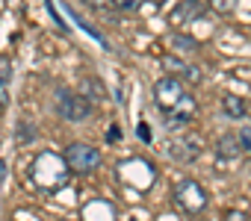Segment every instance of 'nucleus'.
<instances>
[{"instance_id":"5","label":"nucleus","mask_w":251,"mask_h":221,"mask_svg":"<svg viewBox=\"0 0 251 221\" xmlns=\"http://www.w3.org/2000/svg\"><path fill=\"white\" fill-rule=\"evenodd\" d=\"M56 112L68 121H86L92 115V103L86 97H80L77 91L56 88Z\"/></svg>"},{"instance_id":"15","label":"nucleus","mask_w":251,"mask_h":221,"mask_svg":"<svg viewBox=\"0 0 251 221\" xmlns=\"http://www.w3.org/2000/svg\"><path fill=\"white\" fill-rule=\"evenodd\" d=\"M112 3H115L118 9H139L142 0H112Z\"/></svg>"},{"instance_id":"6","label":"nucleus","mask_w":251,"mask_h":221,"mask_svg":"<svg viewBox=\"0 0 251 221\" xmlns=\"http://www.w3.org/2000/svg\"><path fill=\"white\" fill-rule=\"evenodd\" d=\"M204 151V139L195 136V133H177L169 145H166V154L172 159H180V162H195Z\"/></svg>"},{"instance_id":"11","label":"nucleus","mask_w":251,"mask_h":221,"mask_svg":"<svg viewBox=\"0 0 251 221\" xmlns=\"http://www.w3.org/2000/svg\"><path fill=\"white\" fill-rule=\"evenodd\" d=\"M236 3H239V0H210V9L216 15H230L236 9Z\"/></svg>"},{"instance_id":"22","label":"nucleus","mask_w":251,"mask_h":221,"mask_svg":"<svg viewBox=\"0 0 251 221\" xmlns=\"http://www.w3.org/2000/svg\"><path fill=\"white\" fill-rule=\"evenodd\" d=\"M151 3H157V6H163V3H166V0H151Z\"/></svg>"},{"instance_id":"2","label":"nucleus","mask_w":251,"mask_h":221,"mask_svg":"<svg viewBox=\"0 0 251 221\" xmlns=\"http://www.w3.org/2000/svg\"><path fill=\"white\" fill-rule=\"evenodd\" d=\"M30 180H33V186L39 192L53 195V192H59V189L68 186V165H65V159L59 154L45 151V154L33 156V162H30Z\"/></svg>"},{"instance_id":"9","label":"nucleus","mask_w":251,"mask_h":221,"mask_svg":"<svg viewBox=\"0 0 251 221\" xmlns=\"http://www.w3.org/2000/svg\"><path fill=\"white\" fill-rule=\"evenodd\" d=\"M201 12H204V3H201V0H183V3L172 12V21H175V24H189V21H195Z\"/></svg>"},{"instance_id":"10","label":"nucleus","mask_w":251,"mask_h":221,"mask_svg":"<svg viewBox=\"0 0 251 221\" xmlns=\"http://www.w3.org/2000/svg\"><path fill=\"white\" fill-rule=\"evenodd\" d=\"M222 106H225V115H227V118H233V121H242V118L248 115L245 100H242V97H236V94H225V97H222Z\"/></svg>"},{"instance_id":"17","label":"nucleus","mask_w":251,"mask_h":221,"mask_svg":"<svg viewBox=\"0 0 251 221\" xmlns=\"http://www.w3.org/2000/svg\"><path fill=\"white\" fill-rule=\"evenodd\" d=\"M136 133L142 136V142H145V145H151V130H148V124H145V121H142V124L136 127Z\"/></svg>"},{"instance_id":"21","label":"nucleus","mask_w":251,"mask_h":221,"mask_svg":"<svg viewBox=\"0 0 251 221\" xmlns=\"http://www.w3.org/2000/svg\"><path fill=\"white\" fill-rule=\"evenodd\" d=\"M3 177H6V162L0 159V183H3Z\"/></svg>"},{"instance_id":"18","label":"nucleus","mask_w":251,"mask_h":221,"mask_svg":"<svg viewBox=\"0 0 251 221\" xmlns=\"http://www.w3.org/2000/svg\"><path fill=\"white\" fill-rule=\"evenodd\" d=\"M106 139H109V142H118V139H121V127H118V124H112V127H109V133H106Z\"/></svg>"},{"instance_id":"19","label":"nucleus","mask_w":251,"mask_h":221,"mask_svg":"<svg viewBox=\"0 0 251 221\" xmlns=\"http://www.w3.org/2000/svg\"><path fill=\"white\" fill-rule=\"evenodd\" d=\"M227 221H251V218H245L242 212H230V215H227Z\"/></svg>"},{"instance_id":"4","label":"nucleus","mask_w":251,"mask_h":221,"mask_svg":"<svg viewBox=\"0 0 251 221\" xmlns=\"http://www.w3.org/2000/svg\"><path fill=\"white\" fill-rule=\"evenodd\" d=\"M62 159H65V165H68L71 171H77V174H89V171H95V168L100 165V154H98V148L83 145V142L68 145L65 154H62Z\"/></svg>"},{"instance_id":"1","label":"nucleus","mask_w":251,"mask_h":221,"mask_svg":"<svg viewBox=\"0 0 251 221\" xmlns=\"http://www.w3.org/2000/svg\"><path fill=\"white\" fill-rule=\"evenodd\" d=\"M154 103L160 106V115L166 118V124L172 130L183 127L198 109L195 97L186 91V83L177 77H169V74L154 83Z\"/></svg>"},{"instance_id":"3","label":"nucleus","mask_w":251,"mask_h":221,"mask_svg":"<svg viewBox=\"0 0 251 221\" xmlns=\"http://www.w3.org/2000/svg\"><path fill=\"white\" fill-rule=\"evenodd\" d=\"M175 203L186 215H198L207 206V192L201 189L198 180H177V186H175Z\"/></svg>"},{"instance_id":"14","label":"nucleus","mask_w":251,"mask_h":221,"mask_svg":"<svg viewBox=\"0 0 251 221\" xmlns=\"http://www.w3.org/2000/svg\"><path fill=\"white\" fill-rule=\"evenodd\" d=\"M175 47H180V50H198V44H195L189 36H186V39H183V36H177V39H175Z\"/></svg>"},{"instance_id":"23","label":"nucleus","mask_w":251,"mask_h":221,"mask_svg":"<svg viewBox=\"0 0 251 221\" xmlns=\"http://www.w3.org/2000/svg\"><path fill=\"white\" fill-rule=\"evenodd\" d=\"M133 221H136V218H133Z\"/></svg>"},{"instance_id":"20","label":"nucleus","mask_w":251,"mask_h":221,"mask_svg":"<svg viewBox=\"0 0 251 221\" xmlns=\"http://www.w3.org/2000/svg\"><path fill=\"white\" fill-rule=\"evenodd\" d=\"M86 3H89V6H95V9H100V6H106V3H109V0H86Z\"/></svg>"},{"instance_id":"7","label":"nucleus","mask_w":251,"mask_h":221,"mask_svg":"<svg viewBox=\"0 0 251 221\" xmlns=\"http://www.w3.org/2000/svg\"><path fill=\"white\" fill-rule=\"evenodd\" d=\"M163 68H166L169 77H177V80H183V83H198V80H201V71H198L192 62H183V59H177V56H166V59H163Z\"/></svg>"},{"instance_id":"8","label":"nucleus","mask_w":251,"mask_h":221,"mask_svg":"<svg viewBox=\"0 0 251 221\" xmlns=\"http://www.w3.org/2000/svg\"><path fill=\"white\" fill-rule=\"evenodd\" d=\"M216 151H219V156H222V159H239V156L245 154V148H242V142H239V136H236V133H225V136L219 139Z\"/></svg>"},{"instance_id":"13","label":"nucleus","mask_w":251,"mask_h":221,"mask_svg":"<svg viewBox=\"0 0 251 221\" xmlns=\"http://www.w3.org/2000/svg\"><path fill=\"white\" fill-rule=\"evenodd\" d=\"M9 80H12V62L6 56H0V88H3Z\"/></svg>"},{"instance_id":"16","label":"nucleus","mask_w":251,"mask_h":221,"mask_svg":"<svg viewBox=\"0 0 251 221\" xmlns=\"http://www.w3.org/2000/svg\"><path fill=\"white\" fill-rule=\"evenodd\" d=\"M236 136H239V142H242V148H245V151H251V127H245V130H239Z\"/></svg>"},{"instance_id":"12","label":"nucleus","mask_w":251,"mask_h":221,"mask_svg":"<svg viewBox=\"0 0 251 221\" xmlns=\"http://www.w3.org/2000/svg\"><path fill=\"white\" fill-rule=\"evenodd\" d=\"M15 139H18V145H30V142L36 139V127H33V124H27V121H21V124H18V136H15Z\"/></svg>"}]
</instances>
